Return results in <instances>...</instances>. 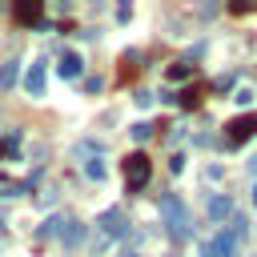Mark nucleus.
Here are the masks:
<instances>
[{"label":"nucleus","instance_id":"obj_8","mask_svg":"<svg viewBox=\"0 0 257 257\" xmlns=\"http://www.w3.org/2000/svg\"><path fill=\"white\" fill-rule=\"evenodd\" d=\"M209 217H213V221H225V217H233V201H229V193H217V197H209Z\"/></svg>","mask_w":257,"mask_h":257},{"label":"nucleus","instance_id":"obj_4","mask_svg":"<svg viewBox=\"0 0 257 257\" xmlns=\"http://www.w3.org/2000/svg\"><path fill=\"white\" fill-rule=\"evenodd\" d=\"M201 257H237V241L221 229L213 241H205V245H201Z\"/></svg>","mask_w":257,"mask_h":257},{"label":"nucleus","instance_id":"obj_3","mask_svg":"<svg viewBox=\"0 0 257 257\" xmlns=\"http://www.w3.org/2000/svg\"><path fill=\"white\" fill-rule=\"evenodd\" d=\"M225 128H229V133H225V145H229V149H237L241 141H249V137L257 133V116H253V112H245V116H233Z\"/></svg>","mask_w":257,"mask_h":257},{"label":"nucleus","instance_id":"obj_15","mask_svg":"<svg viewBox=\"0 0 257 257\" xmlns=\"http://www.w3.org/2000/svg\"><path fill=\"white\" fill-rule=\"evenodd\" d=\"M149 137H153V124H149V120L133 124V141H149Z\"/></svg>","mask_w":257,"mask_h":257},{"label":"nucleus","instance_id":"obj_20","mask_svg":"<svg viewBox=\"0 0 257 257\" xmlns=\"http://www.w3.org/2000/svg\"><path fill=\"white\" fill-rule=\"evenodd\" d=\"M253 201H257V185H253Z\"/></svg>","mask_w":257,"mask_h":257},{"label":"nucleus","instance_id":"obj_9","mask_svg":"<svg viewBox=\"0 0 257 257\" xmlns=\"http://www.w3.org/2000/svg\"><path fill=\"white\" fill-rule=\"evenodd\" d=\"M56 68H60V76H68V80H76V76H80V72H84V60H80V56H76V52H64V56H60V64H56Z\"/></svg>","mask_w":257,"mask_h":257},{"label":"nucleus","instance_id":"obj_2","mask_svg":"<svg viewBox=\"0 0 257 257\" xmlns=\"http://www.w3.org/2000/svg\"><path fill=\"white\" fill-rule=\"evenodd\" d=\"M149 177H153L149 157H145V153H133V157L124 161V185L137 193V189H145V185H149Z\"/></svg>","mask_w":257,"mask_h":257},{"label":"nucleus","instance_id":"obj_12","mask_svg":"<svg viewBox=\"0 0 257 257\" xmlns=\"http://www.w3.org/2000/svg\"><path fill=\"white\" fill-rule=\"evenodd\" d=\"M104 173H108V169H104L100 157H88V161H84V177H88V181H104Z\"/></svg>","mask_w":257,"mask_h":257},{"label":"nucleus","instance_id":"obj_19","mask_svg":"<svg viewBox=\"0 0 257 257\" xmlns=\"http://www.w3.org/2000/svg\"><path fill=\"white\" fill-rule=\"evenodd\" d=\"M249 165H253V173H257V157H253V161H249Z\"/></svg>","mask_w":257,"mask_h":257},{"label":"nucleus","instance_id":"obj_10","mask_svg":"<svg viewBox=\"0 0 257 257\" xmlns=\"http://www.w3.org/2000/svg\"><path fill=\"white\" fill-rule=\"evenodd\" d=\"M60 241H64L68 249H76V245H84V225H76V221H68V225H64V233H60Z\"/></svg>","mask_w":257,"mask_h":257},{"label":"nucleus","instance_id":"obj_13","mask_svg":"<svg viewBox=\"0 0 257 257\" xmlns=\"http://www.w3.org/2000/svg\"><path fill=\"white\" fill-rule=\"evenodd\" d=\"M16 84V60H4L0 64V88H12Z\"/></svg>","mask_w":257,"mask_h":257},{"label":"nucleus","instance_id":"obj_6","mask_svg":"<svg viewBox=\"0 0 257 257\" xmlns=\"http://www.w3.org/2000/svg\"><path fill=\"white\" fill-rule=\"evenodd\" d=\"M24 92H28V96H40V92H44V60L28 64V72H24Z\"/></svg>","mask_w":257,"mask_h":257},{"label":"nucleus","instance_id":"obj_7","mask_svg":"<svg viewBox=\"0 0 257 257\" xmlns=\"http://www.w3.org/2000/svg\"><path fill=\"white\" fill-rule=\"evenodd\" d=\"M40 16H44V4H40V0H24V4H16V20H20V24H36Z\"/></svg>","mask_w":257,"mask_h":257},{"label":"nucleus","instance_id":"obj_18","mask_svg":"<svg viewBox=\"0 0 257 257\" xmlns=\"http://www.w3.org/2000/svg\"><path fill=\"white\" fill-rule=\"evenodd\" d=\"M12 153H16V149H8V141H0V161H4V157H12Z\"/></svg>","mask_w":257,"mask_h":257},{"label":"nucleus","instance_id":"obj_1","mask_svg":"<svg viewBox=\"0 0 257 257\" xmlns=\"http://www.w3.org/2000/svg\"><path fill=\"white\" fill-rule=\"evenodd\" d=\"M161 217H165V229H169L173 241H185L189 237V209H185V201L177 193H165L161 197Z\"/></svg>","mask_w":257,"mask_h":257},{"label":"nucleus","instance_id":"obj_5","mask_svg":"<svg viewBox=\"0 0 257 257\" xmlns=\"http://www.w3.org/2000/svg\"><path fill=\"white\" fill-rule=\"evenodd\" d=\"M96 225H100V233H104V237H124V233H128V221H124V213H120V209H104Z\"/></svg>","mask_w":257,"mask_h":257},{"label":"nucleus","instance_id":"obj_11","mask_svg":"<svg viewBox=\"0 0 257 257\" xmlns=\"http://www.w3.org/2000/svg\"><path fill=\"white\" fill-rule=\"evenodd\" d=\"M64 225H68V217H60V213H56V217H48V221L40 225V237H60V233H64Z\"/></svg>","mask_w":257,"mask_h":257},{"label":"nucleus","instance_id":"obj_16","mask_svg":"<svg viewBox=\"0 0 257 257\" xmlns=\"http://www.w3.org/2000/svg\"><path fill=\"white\" fill-rule=\"evenodd\" d=\"M189 72H193V68H189L185 60H181V64H173V68H169V80H185Z\"/></svg>","mask_w":257,"mask_h":257},{"label":"nucleus","instance_id":"obj_14","mask_svg":"<svg viewBox=\"0 0 257 257\" xmlns=\"http://www.w3.org/2000/svg\"><path fill=\"white\" fill-rule=\"evenodd\" d=\"M173 100H181L185 108H197V100H201V92H197V88H185V92H177Z\"/></svg>","mask_w":257,"mask_h":257},{"label":"nucleus","instance_id":"obj_17","mask_svg":"<svg viewBox=\"0 0 257 257\" xmlns=\"http://www.w3.org/2000/svg\"><path fill=\"white\" fill-rule=\"evenodd\" d=\"M137 104H141V108H149V104H153V92H145V88H141V92H137Z\"/></svg>","mask_w":257,"mask_h":257}]
</instances>
